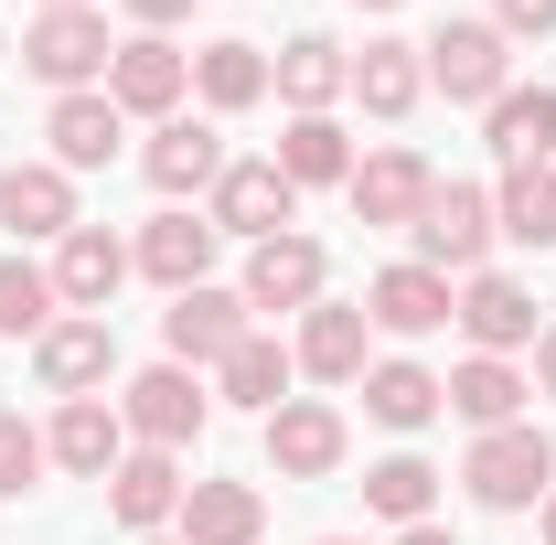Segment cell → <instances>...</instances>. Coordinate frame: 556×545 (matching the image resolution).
<instances>
[{"label": "cell", "instance_id": "4dcf8cb0", "mask_svg": "<svg viewBox=\"0 0 556 545\" xmlns=\"http://www.w3.org/2000/svg\"><path fill=\"white\" fill-rule=\"evenodd\" d=\"M278 172H289V182H353V139L332 129V118H289Z\"/></svg>", "mask_w": 556, "mask_h": 545}, {"label": "cell", "instance_id": "cb8c5ba5", "mask_svg": "<svg viewBox=\"0 0 556 545\" xmlns=\"http://www.w3.org/2000/svg\"><path fill=\"white\" fill-rule=\"evenodd\" d=\"M439 407H450V385H439L428 364H364V417H375V428L407 439V428H428Z\"/></svg>", "mask_w": 556, "mask_h": 545}, {"label": "cell", "instance_id": "e575fe53", "mask_svg": "<svg viewBox=\"0 0 556 545\" xmlns=\"http://www.w3.org/2000/svg\"><path fill=\"white\" fill-rule=\"evenodd\" d=\"M54 449H43V428H22V417H0V492H33V471H43Z\"/></svg>", "mask_w": 556, "mask_h": 545}, {"label": "cell", "instance_id": "e0dca14e", "mask_svg": "<svg viewBox=\"0 0 556 545\" xmlns=\"http://www.w3.org/2000/svg\"><path fill=\"white\" fill-rule=\"evenodd\" d=\"M364 321H375V332H396V342H417V332H439V321H450V278L439 268H386L375 278V289H364Z\"/></svg>", "mask_w": 556, "mask_h": 545}, {"label": "cell", "instance_id": "74e56055", "mask_svg": "<svg viewBox=\"0 0 556 545\" xmlns=\"http://www.w3.org/2000/svg\"><path fill=\"white\" fill-rule=\"evenodd\" d=\"M535 375H546V396H556V332H535Z\"/></svg>", "mask_w": 556, "mask_h": 545}, {"label": "cell", "instance_id": "f1b7e54d", "mask_svg": "<svg viewBox=\"0 0 556 545\" xmlns=\"http://www.w3.org/2000/svg\"><path fill=\"white\" fill-rule=\"evenodd\" d=\"M417 86H428V65H417V43H364L353 54V97L375 107V118H407Z\"/></svg>", "mask_w": 556, "mask_h": 545}, {"label": "cell", "instance_id": "4fadbf2b", "mask_svg": "<svg viewBox=\"0 0 556 545\" xmlns=\"http://www.w3.org/2000/svg\"><path fill=\"white\" fill-rule=\"evenodd\" d=\"M108 364H118V332H108L97 310H75V321H54V332L33 342V375H43L54 396H86V385H108Z\"/></svg>", "mask_w": 556, "mask_h": 545}, {"label": "cell", "instance_id": "6da1fadb", "mask_svg": "<svg viewBox=\"0 0 556 545\" xmlns=\"http://www.w3.org/2000/svg\"><path fill=\"white\" fill-rule=\"evenodd\" d=\"M460 481H471L482 514H525V503H546V492H556V439H546V428H525V417H514V428H482L471 460H460Z\"/></svg>", "mask_w": 556, "mask_h": 545}, {"label": "cell", "instance_id": "8fae6325", "mask_svg": "<svg viewBox=\"0 0 556 545\" xmlns=\"http://www.w3.org/2000/svg\"><path fill=\"white\" fill-rule=\"evenodd\" d=\"M353 214H364V225H417V214H428V193H439V172H428V161H417V150H375V161H353Z\"/></svg>", "mask_w": 556, "mask_h": 545}, {"label": "cell", "instance_id": "30bf717a", "mask_svg": "<svg viewBox=\"0 0 556 545\" xmlns=\"http://www.w3.org/2000/svg\"><path fill=\"white\" fill-rule=\"evenodd\" d=\"M129 268L161 278L172 300H182V289H204V268H214V214H150V225H139V246H129Z\"/></svg>", "mask_w": 556, "mask_h": 545}, {"label": "cell", "instance_id": "836d02e7", "mask_svg": "<svg viewBox=\"0 0 556 545\" xmlns=\"http://www.w3.org/2000/svg\"><path fill=\"white\" fill-rule=\"evenodd\" d=\"M0 332H54V268H33V257H0Z\"/></svg>", "mask_w": 556, "mask_h": 545}, {"label": "cell", "instance_id": "f546056e", "mask_svg": "<svg viewBox=\"0 0 556 545\" xmlns=\"http://www.w3.org/2000/svg\"><path fill=\"white\" fill-rule=\"evenodd\" d=\"M450 407L471 417V428H514V417H525V375H514L503 353H471V364L450 375Z\"/></svg>", "mask_w": 556, "mask_h": 545}, {"label": "cell", "instance_id": "3957f363", "mask_svg": "<svg viewBox=\"0 0 556 545\" xmlns=\"http://www.w3.org/2000/svg\"><path fill=\"white\" fill-rule=\"evenodd\" d=\"M289 214H300V182L278 172V161H225V182H214V236H289Z\"/></svg>", "mask_w": 556, "mask_h": 545}, {"label": "cell", "instance_id": "603a6c76", "mask_svg": "<svg viewBox=\"0 0 556 545\" xmlns=\"http://www.w3.org/2000/svg\"><path fill=\"white\" fill-rule=\"evenodd\" d=\"M118 439H129V417H118V407H97V396H65V417H54V439H43V449H54L65 471L108 481V471H118V460H129Z\"/></svg>", "mask_w": 556, "mask_h": 545}, {"label": "cell", "instance_id": "52a82bcc", "mask_svg": "<svg viewBox=\"0 0 556 545\" xmlns=\"http://www.w3.org/2000/svg\"><path fill=\"white\" fill-rule=\"evenodd\" d=\"M182 86H193V65H182L161 33H139V43L108 54V97H118V118H172V107H182Z\"/></svg>", "mask_w": 556, "mask_h": 545}, {"label": "cell", "instance_id": "2e32d148", "mask_svg": "<svg viewBox=\"0 0 556 545\" xmlns=\"http://www.w3.org/2000/svg\"><path fill=\"white\" fill-rule=\"evenodd\" d=\"M182 492H193V481L172 471V449H139V460H118V471H108V514H118L129 535H161V524L182 514Z\"/></svg>", "mask_w": 556, "mask_h": 545}, {"label": "cell", "instance_id": "d590c367", "mask_svg": "<svg viewBox=\"0 0 556 545\" xmlns=\"http://www.w3.org/2000/svg\"><path fill=\"white\" fill-rule=\"evenodd\" d=\"M492 33L514 43V33H556V0H492Z\"/></svg>", "mask_w": 556, "mask_h": 545}, {"label": "cell", "instance_id": "44dd1931", "mask_svg": "<svg viewBox=\"0 0 556 545\" xmlns=\"http://www.w3.org/2000/svg\"><path fill=\"white\" fill-rule=\"evenodd\" d=\"M43 139H54V172H97V161H118V97H97V86L54 97Z\"/></svg>", "mask_w": 556, "mask_h": 545}, {"label": "cell", "instance_id": "b9f144b4", "mask_svg": "<svg viewBox=\"0 0 556 545\" xmlns=\"http://www.w3.org/2000/svg\"><path fill=\"white\" fill-rule=\"evenodd\" d=\"M43 11H86V0H43Z\"/></svg>", "mask_w": 556, "mask_h": 545}, {"label": "cell", "instance_id": "484cf974", "mask_svg": "<svg viewBox=\"0 0 556 545\" xmlns=\"http://www.w3.org/2000/svg\"><path fill=\"white\" fill-rule=\"evenodd\" d=\"M289 364H300V353H278L268 332H247L236 353H225V364H214V385H225V407L278 417V407H289Z\"/></svg>", "mask_w": 556, "mask_h": 545}, {"label": "cell", "instance_id": "d6986e66", "mask_svg": "<svg viewBox=\"0 0 556 545\" xmlns=\"http://www.w3.org/2000/svg\"><path fill=\"white\" fill-rule=\"evenodd\" d=\"M364 300H311V321H300V375H321V385H364Z\"/></svg>", "mask_w": 556, "mask_h": 545}, {"label": "cell", "instance_id": "83f0119b", "mask_svg": "<svg viewBox=\"0 0 556 545\" xmlns=\"http://www.w3.org/2000/svg\"><path fill=\"white\" fill-rule=\"evenodd\" d=\"M482 118H492V150L503 161H546L556 150V86H503Z\"/></svg>", "mask_w": 556, "mask_h": 545}, {"label": "cell", "instance_id": "d4e9b609", "mask_svg": "<svg viewBox=\"0 0 556 545\" xmlns=\"http://www.w3.org/2000/svg\"><path fill=\"white\" fill-rule=\"evenodd\" d=\"M450 310H460V332L482 342V353H514V342H535V300H525L514 278H492V268L471 278V289H460Z\"/></svg>", "mask_w": 556, "mask_h": 545}, {"label": "cell", "instance_id": "277c9868", "mask_svg": "<svg viewBox=\"0 0 556 545\" xmlns=\"http://www.w3.org/2000/svg\"><path fill=\"white\" fill-rule=\"evenodd\" d=\"M108 54H118V43H108V22H97V11H43V22H33V33H22V65L43 75V86H86V75H108Z\"/></svg>", "mask_w": 556, "mask_h": 545}, {"label": "cell", "instance_id": "f35d334b", "mask_svg": "<svg viewBox=\"0 0 556 545\" xmlns=\"http://www.w3.org/2000/svg\"><path fill=\"white\" fill-rule=\"evenodd\" d=\"M396 545H460V535H439V524H407V535H396Z\"/></svg>", "mask_w": 556, "mask_h": 545}, {"label": "cell", "instance_id": "9c48e42d", "mask_svg": "<svg viewBox=\"0 0 556 545\" xmlns=\"http://www.w3.org/2000/svg\"><path fill=\"white\" fill-rule=\"evenodd\" d=\"M268 471L278 481H321L343 471V407H321V396H289L268 417Z\"/></svg>", "mask_w": 556, "mask_h": 545}, {"label": "cell", "instance_id": "7c38bea8", "mask_svg": "<svg viewBox=\"0 0 556 545\" xmlns=\"http://www.w3.org/2000/svg\"><path fill=\"white\" fill-rule=\"evenodd\" d=\"M0 225L65 246V236H75V172H54V161H11V172H0Z\"/></svg>", "mask_w": 556, "mask_h": 545}, {"label": "cell", "instance_id": "7a4b0ae2", "mask_svg": "<svg viewBox=\"0 0 556 545\" xmlns=\"http://www.w3.org/2000/svg\"><path fill=\"white\" fill-rule=\"evenodd\" d=\"M417 236V268H482V246L492 236H503V225H492V193H471V182H439V193H428V214H417L407 225Z\"/></svg>", "mask_w": 556, "mask_h": 545}, {"label": "cell", "instance_id": "ab89813d", "mask_svg": "<svg viewBox=\"0 0 556 545\" xmlns=\"http://www.w3.org/2000/svg\"><path fill=\"white\" fill-rule=\"evenodd\" d=\"M546 545H556V492H546Z\"/></svg>", "mask_w": 556, "mask_h": 545}, {"label": "cell", "instance_id": "7402d4cb", "mask_svg": "<svg viewBox=\"0 0 556 545\" xmlns=\"http://www.w3.org/2000/svg\"><path fill=\"white\" fill-rule=\"evenodd\" d=\"M321 300V246L311 236H268L247 257V310H311Z\"/></svg>", "mask_w": 556, "mask_h": 545}, {"label": "cell", "instance_id": "9a60e30c", "mask_svg": "<svg viewBox=\"0 0 556 545\" xmlns=\"http://www.w3.org/2000/svg\"><path fill=\"white\" fill-rule=\"evenodd\" d=\"M118 278H129V246H118L108 225H75L65 246H54V300H75V310H97V321H108Z\"/></svg>", "mask_w": 556, "mask_h": 545}, {"label": "cell", "instance_id": "4316f807", "mask_svg": "<svg viewBox=\"0 0 556 545\" xmlns=\"http://www.w3.org/2000/svg\"><path fill=\"white\" fill-rule=\"evenodd\" d=\"M492 225H503L514 246H535V257L556 246V172H546V161H514V172H503V193H492Z\"/></svg>", "mask_w": 556, "mask_h": 545}, {"label": "cell", "instance_id": "d6a6232c", "mask_svg": "<svg viewBox=\"0 0 556 545\" xmlns=\"http://www.w3.org/2000/svg\"><path fill=\"white\" fill-rule=\"evenodd\" d=\"M428 492H439V471H428L417 449H396V460H375V471H364V503H375L386 524H428Z\"/></svg>", "mask_w": 556, "mask_h": 545}, {"label": "cell", "instance_id": "1f68e13d", "mask_svg": "<svg viewBox=\"0 0 556 545\" xmlns=\"http://www.w3.org/2000/svg\"><path fill=\"white\" fill-rule=\"evenodd\" d=\"M193 86H204V107H257V97H268V54H257V43H204Z\"/></svg>", "mask_w": 556, "mask_h": 545}, {"label": "cell", "instance_id": "ac0fdd59", "mask_svg": "<svg viewBox=\"0 0 556 545\" xmlns=\"http://www.w3.org/2000/svg\"><path fill=\"white\" fill-rule=\"evenodd\" d=\"M268 86L289 97V107H300V118H332V97L353 86V54L332 43V33H300V43H289V54L268 65Z\"/></svg>", "mask_w": 556, "mask_h": 545}, {"label": "cell", "instance_id": "ba28073f", "mask_svg": "<svg viewBox=\"0 0 556 545\" xmlns=\"http://www.w3.org/2000/svg\"><path fill=\"white\" fill-rule=\"evenodd\" d=\"M161 342H172V364H225L247 342V289H182L161 310Z\"/></svg>", "mask_w": 556, "mask_h": 545}, {"label": "cell", "instance_id": "ee69618b", "mask_svg": "<svg viewBox=\"0 0 556 545\" xmlns=\"http://www.w3.org/2000/svg\"><path fill=\"white\" fill-rule=\"evenodd\" d=\"M321 545H353V535H321Z\"/></svg>", "mask_w": 556, "mask_h": 545}, {"label": "cell", "instance_id": "ffe728a7", "mask_svg": "<svg viewBox=\"0 0 556 545\" xmlns=\"http://www.w3.org/2000/svg\"><path fill=\"white\" fill-rule=\"evenodd\" d=\"M257 535H268L257 481H193L182 492V545H257Z\"/></svg>", "mask_w": 556, "mask_h": 545}, {"label": "cell", "instance_id": "8d00e7d4", "mask_svg": "<svg viewBox=\"0 0 556 545\" xmlns=\"http://www.w3.org/2000/svg\"><path fill=\"white\" fill-rule=\"evenodd\" d=\"M139 22H150V33H161V22H182V11H193V0H129Z\"/></svg>", "mask_w": 556, "mask_h": 545}, {"label": "cell", "instance_id": "5b68a950", "mask_svg": "<svg viewBox=\"0 0 556 545\" xmlns=\"http://www.w3.org/2000/svg\"><path fill=\"white\" fill-rule=\"evenodd\" d=\"M118 417H129V439H150V449H182V439L214 417V396L182 375V364H150L129 396H118Z\"/></svg>", "mask_w": 556, "mask_h": 545}, {"label": "cell", "instance_id": "7bdbcfd3", "mask_svg": "<svg viewBox=\"0 0 556 545\" xmlns=\"http://www.w3.org/2000/svg\"><path fill=\"white\" fill-rule=\"evenodd\" d=\"M150 545H182V535H150Z\"/></svg>", "mask_w": 556, "mask_h": 545}, {"label": "cell", "instance_id": "60d3db41", "mask_svg": "<svg viewBox=\"0 0 556 545\" xmlns=\"http://www.w3.org/2000/svg\"><path fill=\"white\" fill-rule=\"evenodd\" d=\"M353 11H396V0H353Z\"/></svg>", "mask_w": 556, "mask_h": 545}, {"label": "cell", "instance_id": "8992f818", "mask_svg": "<svg viewBox=\"0 0 556 545\" xmlns=\"http://www.w3.org/2000/svg\"><path fill=\"white\" fill-rule=\"evenodd\" d=\"M428 75H439L460 107H492V97L514 86V54H503V33H492V22H439V43H428Z\"/></svg>", "mask_w": 556, "mask_h": 545}, {"label": "cell", "instance_id": "5bb4252c", "mask_svg": "<svg viewBox=\"0 0 556 545\" xmlns=\"http://www.w3.org/2000/svg\"><path fill=\"white\" fill-rule=\"evenodd\" d=\"M139 172H150V193H214L225 182V139L204 118H161V139L139 150Z\"/></svg>", "mask_w": 556, "mask_h": 545}]
</instances>
